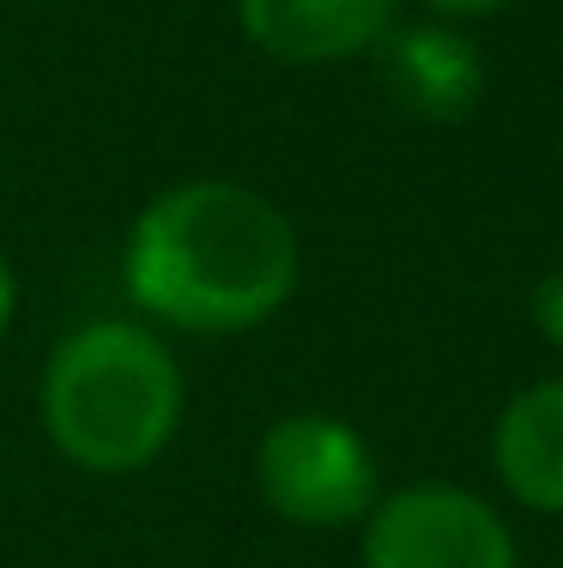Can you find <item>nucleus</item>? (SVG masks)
<instances>
[{
	"instance_id": "6e6552de",
	"label": "nucleus",
	"mask_w": 563,
	"mask_h": 568,
	"mask_svg": "<svg viewBox=\"0 0 563 568\" xmlns=\"http://www.w3.org/2000/svg\"><path fill=\"white\" fill-rule=\"evenodd\" d=\"M533 321H540V333L563 351V266L533 284Z\"/></svg>"
},
{
	"instance_id": "f257e3e1",
	"label": "nucleus",
	"mask_w": 563,
	"mask_h": 568,
	"mask_svg": "<svg viewBox=\"0 0 563 568\" xmlns=\"http://www.w3.org/2000/svg\"><path fill=\"white\" fill-rule=\"evenodd\" d=\"M298 230L261 187L194 175L152 194L122 242V284L177 333H249L298 291Z\"/></svg>"
},
{
	"instance_id": "39448f33",
	"label": "nucleus",
	"mask_w": 563,
	"mask_h": 568,
	"mask_svg": "<svg viewBox=\"0 0 563 568\" xmlns=\"http://www.w3.org/2000/svg\"><path fill=\"white\" fill-rule=\"evenodd\" d=\"M400 0H237V24L261 55L285 67H328L375 49L394 31Z\"/></svg>"
},
{
	"instance_id": "7ed1b4c3",
	"label": "nucleus",
	"mask_w": 563,
	"mask_h": 568,
	"mask_svg": "<svg viewBox=\"0 0 563 568\" xmlns=\"http://www.w3.org/2000/svg\"><path fill=\"white\" fill-rule=\"evenodd\" d=\"M254 484L279 520L333 532L375 508V454L345 417L285 412L254 448Z\"/></svg>"
},
{
	"instance_id": "1a4fd4ad",
	"label": "nucleus",
	"mask_w": 563,
	"mask_h": 568,
	"mask_svg": "<svg viewBox=\"0 0 563 568\" xmlns=\"http://www.w3.org/2000/svg\"><path fill=\"white\" fill-rule=\"evenodd\" d=\"M12 315H19V273H12L7 248H0V339H7Z\"/></svg>"
},
{
	"instance_id": "9d476101",
	"label": "nucleus",
	"mask_w": 563,
	"mask_h": 568,
	"mask_svg": "<svg viewBox=\"0 0 563 568\" xmlns=\"http://www.w3.org/2000/svg\"><path fill=\"white\" fill-rule=\"evenodd\" d=\"M424 7L454 12V19H479V12H497V7H509V0H424Z\"/></svg>"
},
{
	"instance_id": "20e7f679",
	"label": "nucleus",
	"mask_w": 563,
	"mask_h": 568,
	"mask_svg": "<svg viewBox=\"0 0 563 568\" xmlns=\"http://www.w3.org/2000/svg\"><path fill=\"white\" fill-rule=\"evenodd\" d=\"M364 568H515V538L461 484H406L364 514Z\"/></svg>"
},
{
	"instance_id": "0eeeda50",
	"label": "nucleus",
	"mask_w": 563,
	"mask_h": 568,
	"mask_svg": "<svg viewBox=\"0 0 563 568\" xmlns=\"http://www.w3.org/2000/svg\"><path fill=\"white\" fill-rule=\"evenodd\" d=\"M491 454H497V478L515 503L563 514V382H540L509 399Z\"/></svg>"
},
{
	"instance_id": "423d86ee",
	"label": "nucleus",
	"mask_w": 563,
	"mask_h": 568,
	"mask_svg": "<svg viewBox=\"0 0 563 568\" xmlns=\"http://www.w3.org/2000/svg\"><path fill=\"white\" fill-rule=\"evenodd\" d=\"M382 85L419 121H461L485 91V61L454 24H394L375 43Z\"/></svg>"
},
{
	"instance_id": "f03ea898",
	"label": "nucleus",
	"mask_w": 563,
	"mask_h": 568,
	"mask_svg": "<svg viewBox=\"0 0 563 568\" xmlns=\"http://www.w3.org/2000/svg\"><path fill=\"white\" fill-rule=\"evenodd\" d=\"M182 424V369L140 321H86L49 351L43 429L67 466L128 478L170 448Z\"/></svg>"
}]
</instances>
